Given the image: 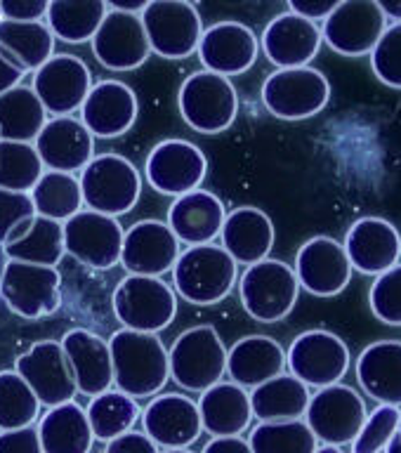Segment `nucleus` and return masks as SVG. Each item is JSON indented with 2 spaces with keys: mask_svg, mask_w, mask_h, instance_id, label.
<instances>
[{
  "mask_svg": "<svg viewBox=\"0 0 401 453\" xmlns=\"http://www.w3.org/2000/svg\"><path fill=\"white\" fill-rule=\"evenodd\" d=\"M90 88V69L76 55L50 57L41 69L34 71V85H31L45 113H52L55 119L78 111Z\"/></svg>",
  "mask_w": 401,
  "mask_h": 453,
  "instance_id": "obj_17",
  "label": "nucleus"
},
{
  "mask_svg": "<svg viewBox=\"0 0 401 453\" xmlns=\"http://www.w3.org/2000/svg\"><path fill=\"white\" fill-rule=\"evenodd\" d=\"M208 173L204 151L187 140L158 142L147 156L144 175L163 196H184L197 191Z\"/></svg>",
  "mask_w": 401,
  "mask_h": 453,
  "instance_id": "obj_16",
  "label": "nucleus"
},
{
  "mask_svg": "<svg viewBox=\"0 0 401 453\" xmlns=\"http://www.w3.org/2000/svg\"><path fill=\"white\" fill-rule=\"evenodd\" d=\"M5 265H7V255H5V250H3V243H0V279H3Z\"/></svg>",
  "mask_w": 401,
  "mask_h": 453,
  "instance_id": "obj_57",
  "label": "nucleus"
},
{
  "mask_svg": "<svg viewBox=\"0 0 401 453\" xmlns=\"http://www.w3.org/2000/svg\"><path fill=\"white\" fill-rule=\"evenodd\" d=\"M225 203L204 189L177 196L168 211V226L175 239L187 246H205L218 239L225 225Z\"/></svg>",
  "mask_w": 401,
  "mask_h": 453,
  "instance_id": "obj_28",
  "label": "nucleus"
},
{
  "mask_svg": "<svg viewBox=\"0 0 401 453\" xmlns=\"http://www.w3.org/2000/svg\"><path fill=\"white\" fill-rule=\"evenodd\" d=\"M239 296L248 317L260 324H276L293 311L300 296V283L290 265L262 260L246 267L239 281Z\"/></svg>",
  "mask_w": 401,
  "mask_h": 453,
  "instance_id": "obj_5",
  "label": "nucleus"
},
{
  "mask_svg": "<svg viewBox=\"0 0 401 453\" xmlns=\"http://www.w3.org/2000/svg\"><path fill=\"white\" fill-rule=\"evenodd\" d=\"M34 215L35 211L28 194L0 189V243H5L7 236Z\"/></svg>",
  "mask_w": 401,
  "mask_h": 453,
  "instance_id": "obj_47",
  "label": "nucleus"
},
{
  "mask_svg": "<svg viewBox=\"0 0 401 453\" xmlns=\"http://www.w3.org/2000/svg\"><path fill=\"white\" fill-rule=\"evenodd\" d=\"M3 250H5L7 260L57 269L59 260L66 253L62 222L34 215L7 236Z\"/></svg>",
  "mask_w": 401,
  "mask_h": 453,
  "instance_id": "obj_33",
  "label": "nucleus"
},
{
  "mask_svg": "<svg viewBox=\"0 0 401 453\" xmlns=\"http://www.w3.org/2000/svg\"><path fill=\"white\" fill-rule=\"evenodd\" d=\"M286 352L269 335H248L236 340V345L227 352V373L234 385L255 389L262 382L283 373Z\"/></svg>",
  "mask_w": 401,
  "mask_h": 453,
  "instance_id": "obj_30",
  "label": "nucleus"
},
{
  "mask_svg": "<svg viewBox=\"0 0 401 453\" xmlns=\"http://www.w3.org/2000/svg\"><path fill=\"white\" fill-rule=\"evenodd\" d=\"M85 416L90 423L92 437L109 444L120 434L133 430L135 423L142 418V409L133 396L123 395L119 389H106L102 395L92 396Z\"/></svg>",
  "mask_w": 401,
  "mask_h": 453,
  "instance_id": "obj_39",
  "label": "nucleus"
},
{
  "mask_svg": "<svg viewBox=\"0 0 401 453\" xmlns=\"http://www.w3.org/2000/svg\"><path fill=\"white\" fill-rule=\"evenodd\" d=\"M109 10H116V12H127V14H142V10L147 7L144 0H113L109 3Z\"/></svg>",
  "mask_w": 401,
  "mask_h": 453,
  "instance_id": "obj_54",
  "label": "nucleus"
},
{
  "mask_svg": "<svg viewBox=\"0 0 401 453\" xmlns=\"http://www.w3.org/2000/svg\"><path fill=\"white\" fill-rule=\"evenodd\" d=\"M35 434L42 453H90L95 444L85 409L76 402L48 409L35 427Z\"/></svg>",
  "mask_w": 401,
  "mask_h": 453,
  "instance_id": "obj_34",
  "label": "nucleus"
},
{
  "mask_svg": "<svg viewBox=\"0 0 401 453\" xmlns=\"http://www.w3.org/2000/svg\"><path fill=\"white\" fill-rule=\"evenodd\" d=\"M0 19H3V17H0Z\"/></svg>",
  "mask_w": 401,
  "mask_h": 453,
  "instance_id": "obj_61",
  "label": "nucleus"
},
{
  "mask_svg": "<svg viewBox=\"0 0 401 453\" xmlns=\"http://www.w3.org/2000/svg\"><path fill=\"white\" fill-rule=\"evenodd\" d=\"M371 66L381 83L401 90V24L385 28L381 41L371 50Z\"/></svg>",
  "mask_w": 401,
  "mask_h": 453,
  "instance_id": "obj_46",
  "label": "nucleus"
},
{
  "mask_svg": "<svg viewBox=\"0 0 401 453\" xmlns=\"http://www.w3.org/2000/svg\"><path fill=\"white\" fill-rule=\"evenodd\" d=\"M64 250L90 269L116 267L123 248V226L116 218L81 211L62 225Z\"/></svg>",
  "mask_w": 401,
  "mask_h": 453,
  "instance_id": "obj_15",
  "label": "nucleus"
},
{
  "mask_svg": "<svg viewBox=\"0 0 401 453\" xmlns=\"http://www.w3.org/2000/svg\"><path fill=\"white\" fill-rule=\"evenodd\" d=\"M166 453H191L189 449H177V451H166Z\"/></svg>",
  "mask_w": 401,
  "mask_h": 453,
  "instance_id": "obj_59",
  "label": "nucleus"
},
{
  "mask_svg": "<svg viewBox=\"0 0 401 453\" xmlns=\"http://www.w3.org/2000/svg\"><path fill=\"white\" fill-rule=\"evenodd\" d=\"M81 194L88 211L119 218L140 201L142 177L126 156L99 154L81 170Z\"/></svg>",
  "mask_w": 401,
  "mask_h": 453,
  "instance_id": "obj_2",
  "label": "nucleus"
},
{
  "mask_svg": "<svg viewBox=\"0 0 401 453\" xmlns=\"http://www.w3.org/2000/svg\"><path fill=\"white\" fill-rule=\"evenodd\" d=\"M41 403L14 371L0 373V432L31 427L38 420Z\"/></svg>",
  "mask_w": 401,
  "mask_h": 453,
  "instance_id": "obj_43",
  "label": "nucleus"
},
{
  "mask_svg": "<svg viewBox=\"0 0 401 453\" xmlns=\"http://www.w3.org/2000/svg\"><path fill=\"white\" fill-rule=\"evenodd\" d=\"M397 437H399V441H401V425H399V430H397Z\"/></svg>",
  "mask_w": 401,
  "mask_h": 453,
  "instance_id": "obj_60",
  "label": "nucleus"
},
{
  "mask_svg": "<svg viewBox=\"0 0 401 453\" xmlns=\"http://www.w3.org/2000/svg\"><path fill=\"white\" fill-rule=\"evenodd\" d=\"M352 269L366 276H381L401 257V236L392 222L382 218L357 219L343 243Z\"/></svg>",
  "mask_w": 401,
  "mask_h": 453,
  "instance_id": "obj_24",
  "label": "nucleus"
},
{
  "mask_svg": "<svg viewBox=\"0 0 401 453\" xmlns=\"http://www.w3.org/2000/svg\"><path fill=\"white\" fill-rule=\"evenodd\" d=\"M399 423L401 409L397 406H378L371 411L352 441V453H382L399 430Z\"/></svg>",
  "mask_w": 401,
  "mask_h": 453,
  "instance_id": "obj_44",
  "label": "nucleus"
},
{
  "mask_svg": "<svg viewBox=\"0 0 401 453\" xmlns=\"http://www.w3.org/2000/svg\"><path fill=\"white\" fill-rule=\"evenodd\" d=\"M388 28L375 0H343L324 19L321 41L343 57L371 55Z\"/></svg>",
  "mask_w": 401,
  "mask_h": 453,
  "instance_id": "obj_13",
  "label": "nucleus"
},
{
  "mask_svg": "<svg viewBox=\"0 0 401 453\" xmlns=\"http://www.w3.org/2000/svg\"><path fill=\"white\" fill-rule=\"evenodd\" d=\"M104 453H158V446L147 434L130 430L113 439V441H109Z\"/></svg>",
  "mask_w": 401,
  "mask_h": 453,
  "instance_id": "obj_50",
  "label": "nucleus"
},
{
  "mask_svg": "<svg viewBox=\"0 0 401 453\" xmlns=\"http://www.w3.org/2000/svg\"><path fill=\"white\" fill-rule=\"evenodd\" d=\"M371 311L378 321L388 326H401V265H395L381 276H375L368 293Z\"/></svg>",
  "mask_w": 401,
  "mask_h": 453,
  "instance_id": "obj_45",
  "label": "nucleus"
},
{
  "mask_svg": "<svg viewBox=\"0 0 401 453\" xmlns=\"http://www.w3.org/2000/svg\"><path fill=\"white\" fill-rule=\"evenodd\" d=\"M14 373L27 382L41 406L55 409L73 402L76 382L62 345L57 340H41L28 347L14 364Z\"/></svg>",
  "mask_w": 401,
  "mask_h": 453,
  "instance_id": "obj_14",
  "label": "nucleus"
},
{
  "mask_svg": "<svg viewBox=\"0 0 401 453\" xmlns=\"http://www.w3.org/2000/svg\"><path fill=\"white\" fill-rule=\"evenodd\" d=\"M0 453H42L34 427L0 432Z\"/></svg>",
  "mask_w": 401,
  "mask_h": 453,
  "instance_id": "obj_49",
  "label": "nucleus"
},
{
  "mask_svg": "<svg viewBox=\"0 0 401 453\" xmlns=\"http://www.w3.org/2000/svg\"><path fill=\"white\" fill-rule=\"evenodd\" d=\"M149 50L163 59H187L204 35L201 14L187 0H151L140 14Z\"/></svg>",
  "mask_w": 401,
  "mask_h": 453,
  "instance_id": "obj_8",
  "label": "nucleus"
},
{
  "mask_svg": "<svg viewBox=\"0 0 401 453\" xmlns=\"http://www.w3.org/2000/svg\"><path fill=\"white\" fill-rule=\"evenodd\" d=\"M104 0H50L45 12V27L52 38L71 45L92 41L99 24L104 19Z\"/></svg>",
  "mask_w": 401,
  "mask_h": 453,
  "instance_id": "obj_37",
  "label": "nucleus"
},
{
  "mask_svg": "<svg viewBox=\"0 0 401 453\" xmlns=\"http://www.w3.org/2000/svg\"><path fill=\"white\" fill-rule=\"evenodd\" d=\"M92 52L97 62L109 71H133L147 62V34L142 27L140 14L116 12L106 7V14L92 35Z\"/></svg>",
  "mask_w": 401,
  "mask_h": 453,
  "instance_id": "obj_20",
  "label": "nucleus"
},
{
  "mask_svg": "<svg viewBox=\"0 0 401 453\" xmlns=\"http://www.w3.org/2000/svg\"><path fill=\"white\" fill-rule=\"evenodd\" d=\"M170 378L189 392H205L227 373V349L212 326H194L173 342Z\"/></svg>",
  "mask_w": 401,
  "mask_h": 453,
  "instance_id": "obj_6",
  "label": "nucleus"
},
{
  "mask_svg": "<svg viewBox=\"0 0 401 453\" xmlns=\"http://www.w3.org/2000/svg\"><path fill=\"white\" fill-rule=\"evenodd\" d=\"M357 380L381 406H401V342L378 340L357 359Z\"/></svg>",
  "mask_w": 401,
  "mask_h": 453,
  "instance_id": "obj_31",
  "label": "nucleus"
},
{
  "mask_svg": "<svg viewBox=\"0 0 401 453\" xmlns=\"http://www.w3.org/2000/svg\"><path fill=\"white\" fill-rule=\"evenodd\" d=\"M399 425H401V423H399Z\"/></svg>",
  "mask_w": 401,
  "mask_h": 453,
  "instance_id": "obj_62",
  "label": "nucleus"
},
{
  "mask_svg": "<svg viewBox=\"0 0 401 453\" xmlns=\"http://www.w3.org/2000/svg\"><path fill=\"white\" fill-rule=\"evenodd\" d=\"M59 345L69 361L73 382L81 395L97 396L106 389H112L113 366L106 340L99 338L97 333L85 331V328H73V331L64 333Z\"/></svg>",
  "mask_w": 401,
  "mask_h": 453,
  "instance_id": "obj_27",
  "label": "nucleus"
},
{
  "mask_svg": "<svg viewBox=\"0 0 401 453\" xmlns=\"http://www.w3.org/2000/svg\"><path fill=\"white\" fill-rule=\"evenodd\" d=\"M48 12V0H0V17L7 21H31L45 19Z\"/></svg>",
  "mask_w": 401,
  "mask_h": 453,
  "instance_id": "obj_48",
  "label": "nucleus"
},
{
  "mask_svg": "<svg viewBox=\"0 0 401 453\" xmlns=\"http://www.w3.org/2000/svg\"><path fill=\"white\" fill-rule=\"evenodd\" d=\"M378 7H381V12L385 14V19H395L397 24H401V0H395V3L382 0V3H378Z\"/></svg>",
  "mask_w": 401,
  "mask_h": 453,
  "instance_id": "obj_55",
  "label": "nucleus"
},
{
  "mask_svg": "<svg viewBox=\"0 0 401 453\" xmlns=\"http://www.w3.org/2000/svg\"><path fill=\"white\" fill-rule=\"evenodd\" d=\"M248 446L253 453H314L319 441L305 420H283L253 427Z\"/></svg>",
  "mask_w": 401,
  "mask_h": 453,
  "instance_id": "obj_41",
  "label": "nucleus"
},
{
  "mask_svg": "<svg viewBox=\"0 0 401 453\" xmlns=\"http://www.w3.org/2000/svg\"><path fill=\"white\" fill-rule=\"evenodd\" d=\"M177 296L191 304H218L236 283V262L222 246L205 243L180 253L173 267Z\"/></svg>",
  "mask_w": 401,
  "mask_h": 453,
  "instance_id": "obj_3",
  "label": "nucleus"
},
{
  "mask_svg": "<svg viewBox=\"0 0 401 453\" xmlns=\"http://www.w3.org/2000/svg\"><path fill=\"white\" fill-rule=\"evenodd\" d=\"M142 425L156 446H163L168 451L189 449L201 437V416L198 406L191 396L184 395H161L142 411Z\"/></svg>",
  "mask_w": 401,
  "mask_h": 453,
  "instance_id": "obj_22",
  "label": "nucleus"
},
{
  "mask_svg": "<svg viewBox=\"0 0 401 453\" xmlns=\"http://www.w3.org/2000/svg\"><path fill=\"white\" fill-rule=\"evenodd\" d=\"M34 149L42 168L73 175L76 170H83L92 161L95 140L81 120L62 116V119H50L42 126L34 142Z\"/></svg>",
  "mask_w": 401,
  "mask_h": 453,
  "instance_id": "obj_26",
  "label": "nucleus"
},
{
  "mask_svg": "<svg viewBox=\"0 0 401 453\" xmlns=\"http://www.w3.org/2000/svg\"><path fill=\"white\" fill-rule=\"evenodd\" d=\"M24 71H19L14 64H10L5 57H0V95H5L7 90H12L17 85H21Z\"/></svg>",
  "mask_w": 401,
  "mask_h": 453,
  "instance_id": "obj_53",
  "label": "nucleus"
},
{
  "mask_svg": "<svg viewBox=\"0 0 401 453\" xmlns=\"http://www.w3.org/2000/svg\"><path fill=\"white\" fill-rule=\"evenodd\" d=\"M335 5H338L335 0H290L289 12L317 24V19H326L331 14Z\"/></svg>",
  "mask_w": 401,
  "mask_h": 453,
  "instance_id": "obj_51",
  "label": "nucleus"
},
{
  "mask_svg": "<svg viewBox=\"0 0 401 453\" xmlns=\"http://www.w3.org/2000/svg\"><path fill=\"white\" fill-rule=\"evenodd\" d=\"M197 406L201 427L212 437H239L253 420L251 396L234 382H218L201 392Z\"/></svg>",
  "mask_w": 401,
  "mask_h": 453,
  "instance_id": "obj_32",
  "label": "nucleus"
},
{
  "mask_svg": "<svg viewBox=\"0 0 401 453\" xmlns=\"http://www.w3.org/2000/svg\"><path fill=\"white\" fill-rule=\"evenodd\" d=\"M112 352L113 382L123 395L154 396L170 378L168 349L154 333H137L120 328L106 340Z\"/></svg>",
  "mask_w": 401,
  "mask_h": 453,
  "instance_id": "obj_1",
  "label": "nucleus"
},
{
  "mask_svg": "<svg viewBox=\"0 0 401 453\" xmlns=\"http://www.w3.org/2000/svg\"><path fill=\"white\" fill-rule=\"evenodd\" d=\"M137 119V97L130 85L120 81H99L92 85L83 106L81 123L92 140H113L126 134Z\"/></svg>",
  "mask_w": 401,
  "mask_h": 453,
  "instance_id": "obj_23",
  "label": "nucleus"
},
{
  "mask_svg": "<svg viewBox=\"0 0 401 453\" xmlns=\"http://www.w3.org/2000/svg\"><path fill=\"white\" fill-rule=\"evenodd\" d=\"M197 52L204 71L229 78L246 73L253 66L260 52V41L253 28L241 21H218L205 28Z\"/></svg>",
  "mask_w": 401,
  "mask_h": 453,
  "instance_id": "obj_21",
  "label": "nucleus"
},
{
  "mask_svg": "<svg viewBox=\"0 0 401 453\" xmlns=\"http://www.w3.org/2000/svg\"><path fill=\"white\" fill-rule=\"evenodd\" d=\"M286 366L307 388H331L350 371V349L335 333L305 331L290 342Z\"/></svg>",
  "mask_w": 401,
  "mask_h": 453,
  "instance_id": "obj_11",
  "label": "nucleus"
},
{
  "mask_svg": "<svg viewBox=\"0 0 401 453\" xmlns=\"http://www.w3.org/2000/svg\"><path fill=\"white\" fill-rule=\"evenodd\" d=\"M180 241L170 226L158 219H140L123 232L120 265L130 276H158L175 267Z\"/></svg>",
  "mask_w": 401,
  "mask_h": 453,
  "instance_id": "obj_19",
  "label": "nucleus"
},
{
  "mask_svg": "<svg viewBox=\"0 0 401 453\" xmlns=\"http://www.w3.org/2000/svg\"><path fill=\"white\" fill-rule=\"evenodd\" d=\"M3 303L24 319H41L62 307V276L55 267L7 260L0 279Z\"/></svg>",
  "mask_w": 401,
  "mask_h": 453,
  "instance_id": "obj_12",
  "label": "nucleus"
},
{
  "mask_svg": "<svg viewBox=\"0 0 401 453\" xmlns=\"http://www.w3.org/2000/svg\"><path fill=\"white\" fill-rule=\"evenodd\" d=\"M260 48L279 69H300L319 55L321 28L293 12L276 14L262 31Z\"/></svg>",
  "mask_w": 401,
  "mask_h": 453,
  "instance_id": "obj_25",
  "label": "nucleus"
},
{
  "mask_svg": "<svg viewBox=\"0 0 401 453\" xmlns=\"http://www.w3.org/2000/svg\"><path fill=\"white\" fill-rule=\"evenodd\" d=\"M331 99V83L312 66L279 69L262 83V104L281 120H305L326 109Z\"/></svg>",
  "mask_w": 401,
  "mask_h": 453,
  "instance_id": "obj_9",
  "label": "nucleus"
},
{
  "mask_svg": "<svg viewBox=\"0 0 401 453\" xmlns=\"http://www.w3.org/2000/svg\"><path fill=\"white\" fill-rule=\"evenodd\" d=\"M222 248L236 265H258L267 260L274 248V225L265 211L253 205H241L227 212L222 225Z\"/></svg>",
  "mask_w": 401,
  "mask_h": 453,
  "instance_id": "obj_29",
  "label": "nucleus"
},
{
  "mask_svg": "<svg viewBox=\"0 0 401 453\" xmlns=\"http://www.w3.org/2000/svg\"><path fill=\"white\" fill-rule=\"evenodd\" d=\"M42 175L34 144L0 140V189L28 194Z\"/></svg>",
  "mask_w": 401,
  "mask_h": 453,
  "instance_id": "obj_42",
  "label": "nucleus"
},
{
  "mask_svg": "<svg viewBox=\"0 0 401 453\" xmlns=\"http://www.w3.org/2000/svg\"><path fill=\"white\" fill-rule=\"evenodd\" d=\"M251 411L260 423L300 420L310 403V388L293 375H276L251 392Z\"/></svg>",
  "mask_w": 401,
  "mask_h": 453,
  "instance_id": "obj_35",
  "label": "nucleus"
},
{
  "mask_svg": "<svg viewBox=\"0 0 401 453\" xmlns=\"http://www.w3.org/2000/svg\"><path fill=\"white\" fill-rule=\"evenodd\" d=\"M293 272L300 288L317 297L338 296L352 279V265L347 260L345 248L331 236L305 241L296 255Z\"/></svg>",
  "mask_w": 401,
  "mask_h": 453,
  "instance_id": "obj_18",
  "label": "nucleus"
},
{
  "mask_svg": "<svg viewBox=\"0 0 401 453\" xmlns=\"http://www.w3.org/2000/svg\"><path fill=\"white\" fill-rule=\"evenodd\" d=\"M45 123H48V113L31 88L17 85L5 95H0V140L3 142L31 144Z\"/></svg>",
  "mask_w": 401,
  "mask_h": 453,
  "instance_id": "obj_38",
  "label": "nucleus"
},
{
  "mask_svg": "<svg viewBox=\"0 0 401 453\" xmlns=\"http://www.w3.org/2000/svg\"><path fill=\"white\" fill-rule=\"evenodd\" d=\"M55 55V38L42 21L0 19V57L19 71H35Z\"/></svg>",
  "mask_w": 401,
  "mask_h": 453,
  "instance_id": "obj_36",
  "label": "nucleus"
},
{
  "mask_svg": "<svg viewBox=\"0 0 401 453\" xmlns=\"http://www.w3.org/2000/svg\"><path fill=\"white\" fill-rule=\"evenodd\" d=\"M201 453H253L246 439L241 437H212Z\"/></svg>",
  "mask_w": 401,
  "mask_h": 453,
  "instance_id": "obj_52",
  "label": "nucleus"
},
{
  "mask_svg": "<svg viewBox=\"0 0 401 453\" xmlns=\"http://www.w3.org/2000/svg\"><path fill=\"white\" fill-rule=\"evenodd\" d=\"M28 198L34 203L35 215L55 219V222H66L83 208V194L81 184L73 175L66 173H42L35 187L28 191Z\"/></svg>",
  "mask_w": 401,
  "mask_h": 453,
  "instance_id": "obj_40",
  "label": "nucleus"
},
{
  "mask_svg": "<svg viewBox=\"0 0 401 453\" xmlns=\"http://www.w3.org/2000/svg\"><path fill=\"white\" fill-rule=\"evenodd\" d=\"M184 123L201 134L225 133L239 113V95L232 81L211 71L191 73L177 92Z\"/></svg>",
  "mask_w": 401,
  "mask_h": 453,
  "instance_id": "obj_4",
  "label": "nucleus"
},
{
  "mask_svg": "<svg viewBox=\"0 0 401 453\" xmlns=\"http://www.w3.org/2000/svg\"><path fill=\"white\" fill-rule=\"evenodd\" d=\"M382 453H401V441H399V437H392V441H389L388 444V449H385V451Z\"/></svg>",
  "mask_w": 401,
  "mask_h": 453,
  "instance_id": "obj_56",
  "label": "nucleus"
},
{
  "mask_svg": "<svg viewBox=\"0 0 401 453\" xmlns=\"http://www.w3.org/2000/svg\"><path fill=\"white\" fill-rule=\"evenodd\" d=\"M112 307L123 328L156 335L175 319L177 296L158 276L127 274L113 290Z\"/></svg>",
  "mask_w": 401,
  "mask_h": 453,
  "instance_id": "obj_7",
  "label": "nucleus"
},
{
  "mask_svg": "<svg viewBox=\"0 0 401 453\" xmlns=\"http://www.w3.org/2000/svg\"><path fill=\"white\" fill-rule=\"evenodd\" d=\"M314 453H343V451H340V449H335V446H319Z\"/></svg>",
  "mask_w": 401,
  "mask_h": 453,
  "instance_id": "obj_58",
  "label": "nucleus"
},
{
  "mask_svg": "<svg viewBox=\"0 0 401 453\" xmlns=\"http://www.w3.org/2000/svg\"><path fill=\"white\" fill-rule=\"evenodd\" d=\"M366 402L359 392L347 385H331L317 389L305 411V425L324 446L352 444L366 420Z\"/></svg>",
  "mask_w": 401,
  "mask_h": 453,
  "instance_id": "obj_10",
  "label": "nucleus"
}]
</instances>
